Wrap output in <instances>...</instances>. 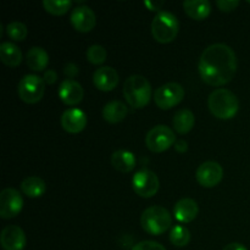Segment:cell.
I'll return each instance as SVG.
<instances>
[{
    "mask_svg": "<svg viewBox=\"0 0 250 250\" xmlns=\"http://www.w3.org/2000/svg\"><path fill=\"white\" fill-rule=\"evenodd\" d=\"M198 70L207 84L212 87L227 84L237 72L236 54L226 44H212L203 51Z\"/></svg>",
    "mask_w": 250,
    "mask_h": 250,
    "instance_id": "1",
    "label": "cell"
},
{
    "mask_svg": "<svg viewBox=\"0 0 250 250\" xmlns=\"http://www.w3.org/2000/svg\"><path fill=\"white\" fill-rule=\"evenodd\" d=\"M208 106L215 117L220 120H229L233 119L238 112L239 102L231 90L220 88L210 94Z\"/></svg>",
    "mask_w": 250,
    "mask_h": 250,
    "instance_id": "2",
    "label": "cell"
},
{
    "mask_svg": "<svg viewBox=\"0 0 250 250\" xmlns=\"http://www.w3.org/2000/svg\"><path fill=\"white\" fill-rule=\"evenodd\" d=\"M124 95L129 105L134 109H143L149 104L151 98V85L146 77L132 75L125 81Z\"/></svg>",
    "mask_w": 250,
    "mask_h": 250,
    "instance_id": "3",
    "label": "cell"
},
{
    "mask_svg": "<svg viewBox=\"0 0 250 250\" xmlns=\"http://www.w3.org/2000/svg\"><path fill=\"white\" fill-rule=\"evenodd\" d=\"M141 225L146 233L151 236H161L171 227L172 217L168 210L164 207L154 205L144 210L141 217Z\"/></svg>",
    "mask_w": 250,
    "mask_h": 250,
    "instance_id": "4",
    "label": "cell"
},
{
    "mask_svg": "<svg viewBox=\"0 0 250 250\" xmlns=\"http://www.w3.org/2000/svg\"><path fill=\"white\" fill-rule=\"evenodd\" d=\"M180 29L178 20L172 12L159 11L151 22V33L154 39L161 44L175 41Z\"/></svg>",
    "mask_w": 250,
    "mask_h": 250,
    "instance_id": "5",
    "label": "cell"
},
{
    "mask_svg": "<svg viewBox=\"0 0 250 250\" xmlns=\"http://www.w3.org/2000/svg\"><path fill=\"white\" fill-rule=\"evenodd\" d=\"M17 93L22 102L27 104H36L41 102L45 93V82L36 75H26L19 83Z\"/></svg>",
    "mask_w": 250,
    "mask_h": 250,
    "instance_id": "6",
    "label": "cell"
},
{
    "mask_svg": "<svg viewBox=\"0 0 250 250\" xmlns=\"http://www.w3.org/2000/svg\"><path fill=\"white\" fill-rule=\"evenodd\" d=\"M176 143L175 132L164 125L153 127L146 133V144L153 153H163Z\"/></svg>",
    "mask_w": 250,
    "mask_h": 250,
    "instance_id": "7",
    "label": "cell"
},
{
    "mask_svg": "<svg viewBox=\"0 0 250 250\" xmlns=\"http://www.w3.org/2000/svg\"><path fill=\"white\" fill-rule=\"evenodd\" d=\"M185 98V89L180 83L170 82L161 85L154 94L156 105L161 110H170L180 104Z\"/></svg>",
    "mask_w": 250,
    "mask_h": 250,
    "instance_id": "8",
    "label": "cell"
},
{
    "mask_svg": "<svg viewBox=\"0 0 250 250\" xmlns=\"http://www.w3.org/2000/svg\"><path fill=\"white\" fill-rule=\"evenodd\" d=\"M132 186L137 195L142 198H151L158 193L160 182H159L158 176L153 171L143 168L133 176Z\"/></svg>",
    "mask_w": 250,
    "mask_h": 250,
    "instance_id": "9",
    "label": "cell"
},
{
    "mask_svg": "<svg viewBox=\"0 0 250 250\" xmlns=\"http://www.w3.org/2000/svg\"><path fill=\"white\" fill-rule=\"evenodd\" d=\"M23 199L15 188H5L0 193V217L4 220L14 219L21 212Z\"/></svg>",
    "mask_w": 250,
    "mask_h": 250,
    "instance_id": "10",
    "label": "cell"
},
{
    "mask_svg": "<svg viewBox=\"0 0 250 250\" xmlns=\"http://www.w3.org/2000/svg\"><path fill=\"white\" fill-rule=\"evenodd\" d=\"M195 176H197V181L200 186L205 188H212L222 181L224 168L219 163L205 161L198 167Z\"/></svg>",
    "mask_w": 250,
    "mask_h": 250,
    "instance_id": "11",
    "label": "cell"
},
{
    "mask_svg": "<svg viewBox=\"0 0 250 250\" xmlns=\"http://www.w3.org/2000/svg\"><path fill=\"white\" fill-rule=\"evenodd\" d=\"M71 23L73 28L82 33L90 32L97 24V17L89 6H78L71 14Z\"/></svg>",
    "mask_w": 250,
    "mask_h": 250,
    "instance_id": "12",
    "label": "cell"
},
{
    "mask_svg": "<svg viewBox=\"0 0 250 250\" xmlns=\"http://www.w3.org/2000/svg\"><path fill=\"white\" fill-rule=\"evenodd\" d=\"M0 243L4 250H23L26 247V234L21 227L10 225L2 229Z\"/></svg>",
    "mask_w": 250,
    "mask_h": 250,
    "instance_id": "13",
    "label": "cell"
},
{
    "mask_svg": "<svg viewBox=\"0 0 250 250\" xmlns=\"http://www.w3.org/2000/svg\"><path fill=\"white\" fill-rule=\"evenodd\" d=\"M83 95H84V90H83L82 85L75 80H67L62 81L59 88V97L62 100L63 104L66 105H77L82 102Z\"/></svg>",
    "mask_w": 250,
    "mask_h": 250,
    "instance_id": "14",
    "label": "cell"
},
{
    "mask_svg": "<svg viewBox=\"0 0 250 250\" xmlns=\"http://www.w3.org/2000/svg\"><path fill=\"white\" fill-rule=\"evenodd\" d=\"M61 126L68 133H80L87 126V115L80 109H68L61 116Z\"/></svg>",
    "mask_w": 250,
    "mask_h": 250,
    "instance_id": "15",
    "label": "cell"
},
{
    "mask_svg": "<svg viewBox=\"0 0 250 250\" xmlns=\"http://www.w3.org/2000/svg\"><path fill=\"white\" fill-rule=\"evenodd\" d=\"M93 82L95 87L102 92H110L114 90L119 83V73L110 66H103L94 72Z\"/></svg>",
    "mask_w": 250,
    "mask_h": 250,
    "instance_id": "16",
    "label": "cell"
},
{
    "mask_svg": "<svg viewBox=\"0 0 250 250\" xmlns=\"http://www.w3.org/2000/svg\"><path fill=\"white\" fill-rule=\"evenodd\" d=\"M198 212H199V208H198L197 202L190 198H183V199L178 200L173 209V215H175L176 220L182 224L192 222L198 216Z\"/></svg>",
    "mask_w": 250,
    "mask_h": 250,
    "instance_id": "17",
    "label": "cell"
},
{
    "mask_svg": "<svg viewBox=\"0 0 250 250\" xmlns=\"http://www.w3.org/2000/svg\"><path fill=\"white\" fill-rule=\"evenodd\" d=\"M183 9L190 19L203 21L211 12V4L208 0H188L183 2Z\"/></svg>",
    "mask_w": 250,
    "mask_h": 250,
    "instance_id": "18",
    "label": "cell"
},
{
    "mask_svg": "<svg viewBox=\"0 0 250 250\" xmlns=\"http://www.w3.org/2000/svg\"><path fill=\"white\" fill-rule=\"evenodd\" d=\"M128 114L126 104H124L120 100H114V102L107 103L103 109V117L109 124H119Z\"/></svg>",
    "mask_w": 250,
    "mask_h": 250,
    "instance_id": "19",
    "label": "cell"
},
{
    "mask_svg": "<svg viewBox=\"0 0 250 250\" xmlns=\"http://www.w3.org/2000/svg\"><path fill=\"white\" fill-rule=\"evenodd\" d=\"M26 63L31 70L37 71V72L43 71L49 63L48 53L45 51V49L41 48V46H33L27 53Z\"/></svg>",
    "mask_w": 250,
    "mask_h": 250,
    "instance_id": "20",
    "label": "cell"
},
{
    "mask_svg": "<svg viewBox=\"0 0 250 250\" xmlns=\"http://www.w3.org/2000/svg\"><path fill=\"white\" fill-rule=\"evenodd\" d=\"M111 164L115 170L127 173L136 167V158L131 151L116 150L111 156Z\"/></svg>",
    "mask_w": 250,
    "mask_h": 250,
    "instance_id": "21",
    "label": "cell"
},
{
    "mask_svg": "<svg viewBox=\"0 0 250 250\" xmlns=\"http://www.w3.org/2000/svg\"><path fill=\"white\" fill-rule=\"evenodd\" d=\"M173 128L177 133L186 134L192 131L195 124V117L190 110L181 109L173 116Z\"/></svg>",
    "mask_w": 250,
    "mask_h": 250,
    "instance_id": "22",
    "label": "cell"
},
{
    "mask_svg": "<svg viewBox=\"0 0 250 250\" xmlns=\"http://www.w3.org/2000/svg\"><path fill=\"white\" fill-rule=\"evenodd\" d=\"M0 58L9 67H16L22 61V53L17 45L10 42H5L0 45Z\"/></svg>",
    "mask_w": 250,
    "mask_h": 250,
    "instance_id": "23",
    "label": "cell"
},
{
    "mask_svg": "<svg viewBox=\"0 0 250 250\" xmlns=\"http://www.w3.org/2000/svg\"><path fill=\"white\" fill-rule=\"evenodd\" d=\"M21 190L28 198H39L45 193L46 185L41 177L31 176L22 181Z\"/></svg>",
    "mask_w": 250,
    "mask_h": 250,
    "instance_id": "24",
    "label": "cell"
},
{
    "mask_svg": "<svg viewBox=\"0 0 250 250\" xmlns=\"http://www.w3.org/2000/svg\"><path fill=\"white\" fill-rule=\"evenodd\" d=\"M72 2L70 0H44L43 6L46 12L55 16H62L70 10Z\"/></svg>",
    "mask_w": 250,
    "mask_h": 250,
    "instance_id": "25",
    "label": "cell"
},
{
    "mask_svg": "<svg viewBox=\"0 0 250 250\" xmlns=\"http://www.w3.org/2000/svg\"><path fill=\"white\" fill-rule=\"evenodd\" d=\"M190 241L189 229L183 226L172 227L170 232V242L176 247H186Z\"/></svg>",
    "mask_w": 250,
    "mask_h": 250,
    "instance_id": "26",
    "label": "cell"
},
{
    "mask_svg": "<svg viewBox=\"0 0 250 250\" xmlns=\"http://www.w3.org/2000/svg\"><path fill=\"white\" fill-rule=\"evenodd\" d=\"M6 34L14 41L22 42L26 39L27 34H28V29H27L26 24L22 23V22L14 21L10 22L6 26Z\"/></svg>",
    "mask_w": 250,
    "mask_h": 250,
    "instance_id": "27",
    "label": "cell"
},
{
    "mask_svg": "<svg viewBox=\"0 0 250 250\" xmlns=\"http://www.w3.org/2000/svg\"><path fill=\"white\" fill-rule=\"evenodd\" d=\"M107 58L106 49L102 45H98V44H94V45L89 46L87 50V60L89 61L93 65H102L103 62H105Z\"/></svg>",
    "mask_w": 250,
    "mask_h": 250,
    "instance_id": "28",
    "label": "cell"
},
{
    "mask_svg": "<svg viewBox=\"0 0 250 250\" xmlns=\"http://www.w3.org/2000/svg\"><path fill=\"white\" fill-rule=\"evenodd\" d=\"M132 250H166V248L163 244L158 243V242L143 241L139 242L138 244H136V246L132 248Z\"/></svg>",
    "mask_w": 250,
    "mask_h": 250,
    "instance_id": "29",
    "label": "cell"
},
{
    "mask_svg": "<svg viewBox=\"0 0 250 250\" xmlns=\"http://www.w3.org/2000/svg\"><path fill=\"white\" fill-rule=\"evenodd\" d=\"M216 5L221 11L231 12L238 6L239 1L238 0H219V1H216Z\"/></svg>",
    "mask_w": 250,
    "mask_h": 250,
    "instance_id": "30",
    "label": "cell"
},
{
    "mask_svg": "<svg viewBox=\"0 0 250 250\" xmlns=\"http://www.w3.org/2000/svg\"><path fill=\"white\" fill-rule=\"evenodd\" d=\"M63 72H65V75L67 76V77L73 78L77 76V73L80 72V70H78V67L73 62H68L67 65L65 66V68H63Z\"/></svg>",
    "mask_w": 250,
    "mask_h": 250,
    "instance_id": "31",
    "label": "cell"
},
{
    "mask_svg": "<svg viewBox=\"0 0 250 250\" xmlns=\"http://www.w3.org/2000/svg\"><path fill=\"white\" fill-rule=\"evenodd\" d=\"M43 80L44 82L48 83V84H54V83L56 82V80H58V73H56V71L54 70L45 71L43 76Z\"/></svg>",
    "mask_w": 250,
    "mask_h": 250,
    "instance_id": "32",
    "label": "cell"
},
{
    "mask_svg": "<svg viewBox=\"0 0 250 250\" xmlns=\"http://www.w3.org/2000/svg\"><path fill=\"white\" fill-rule=\"evenodd\" d=\"M175 149L178 153H186L188 149V143L183 139H180V141H176L175 143Z\"/></svg>",
    "mask_w": 250,
    "mask_h": 250,
    "instance_id": "33",
    "label": "cell"
},
{
    "mask_svg": "<svg viewBox=\"0 0 250 250\" xmlns=\"http://www.w3.org/2000/svg\"><path fill=\"white\" fill-rule=\"evenodd\" d=\"M146 7H148L150 11H156V10H160V7L164 5V1H159V2H153V1H146L144 2Z\"/></svg>",
    "mask_w": 250,
    "mask_h": 250,
    "instance_id": "34",
    "label": "cell"
},
{
    "mask_svg": "<svg viewBox=\"0 0 250 250\" xmlns=\"http://www.w3.org/2000/svg\"><path fill=\"white\" fill-rule=\"evenodd\" d=\"M222 250H248V249L241 243H229L227 244V246Z\"/></svg>",
    "mask_w": 250,
    "mask_h": 250,
    "instance_id": "35",
    "label": "cell"
},
{
    "mask_svg": "<svg viewBox=\"0 0 250 250\" xmlns=\"http://www.w3.org/2000/svg\"><path fill=\"white\" fill-rule=\"evenodd\" d=\"M248 2H249V4H250V0H249V1H248Z\"/></svg>",
    "mask_w": 250,
    "mask_h": 250,
    "instance_id": "36",
    "label": "cell"
}]
</instances>
